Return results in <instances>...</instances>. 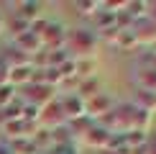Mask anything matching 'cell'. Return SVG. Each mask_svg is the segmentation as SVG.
<instances>
[{"instance_id": "cell-17", "label": "cell", "mask_w": 156, "mask_h": 154, "mask_svg": "<svg viewBox=\"0 0 156 154\" xmlns=\"http://www.w3.org/2000/svg\"><path fill=\"white\" fill-rule=\"evenodd\" d=\"M128 154H146V152H138V149H133V152H128Z\"/></svg>"}, {"instance_id": "cell-10", "label": "cell", "mask_w": 156, "mask_h": 154, "mask_svg": "<svg viewBox=\"0 0 156 154\" xmlns=\"http://www.w3.org/2000/svg\"><path fill=\"white\" fill-rule=\"evenodd\" d=\"M16 16L23 18L26 23H34V21H38V16H41V3H34V0H28V3H16Z\"/></svg>"}, {"instance_id": "cell-3", "label": "cell", "mask_w": 156, "mask_h": 154, "mask_svg": "<svg viewBox=\"0 0 156 154\" xmlns=\"http://www.w3.org/2000/svg\"><path fill=\"white\" fill-rule=\"evenodd\" d=\"M41 46L44 51H56V49H64V44H67V28H64L62 23H54L49 21L46 28L41 31Z\"/></svg>"}, {"instance_id": "cell-9", "label": "cell", "mask_w": 156, "mask_h": 154, "mask_svg": "<svg viewBox=\"0 0 156 154\" xmlns=\"http://www.w3.org/2000/svg\"><path fill=\"white\" fill-rule=\"evenodd\" d=\"M34 80V67L31 64H23V67H13L8 69V85H28Z\"/></svg>"}, {"instance_id": "cell-12", "label": "cell", "mask_w": 156, "mask_h": 154, "mask_svg": "<svg viewBox=\"0 0 156 154\" xmlns=\"http://www.w3.org/2000/svg\"><path fill=\"white\" fill-rule=\"evenodd\" d=\"M113 44H115L118 49H133L138 41H136V34H133L131 28H118V36H115Z\"/></svg>"}, {"instance_id": "cell-4", "label": "cell", "mask_w": 156, "mask_h": 154, "mask_svg": "<svg viewBox=\"0 0 156 154\" xmlns=\"http://www.w3.org/2000/svg\"><path fill=\"white\" fill-rule=\"evenodd\" d=\"M38 123L54 128V131H56L62 123H67V118H64V111H62V103H59V100H51L49 105H44L41 111H38Z\"/></svg>"}, {"instance_id": "cell-5", "label": "cell", "mask_w": 156, "mask_h": 154, "mask_svg": "<svg viewBox=\"0 0 156 154\" xmlns=\"http://www.w3.org/2000/svg\"><path fill=\"white\" fill-rule=\"evenodd\" d=\"M113 111V103H110L108 95H102V93H97L92 95L90 100H84V116H92V118H105V116Z\"/></svg>"}, {"instance_id": "cell-2", "label": "cell", "mask_w": 156, "mask_h": 154, "mask_svg": "<svg viewBox=\"0 0 156 154\" xmlns=\"http://www.w3.org/2000/svg\"><path fill=\"white\" fill-rule=\"evenodd\" d=\"M54 100V87L49 85H41V82H28L26 85V93H23V105H31L36 111H41L44 105Z\"/></svg>"}, {"instance_id": "cell-13", "label": "cell", "mask_w": 156, "mask_h": 154, "mask_svg": "<svg viewBox=\"0 0 156 154\" xmlns=\"http://www.w3.org/2000/svg\"><path fill=\"white\" fill-rule=\"evenodd\" d=\"M16 100H18L16 87H13V85H0V111H5V108L13 105Z\"/></svg>"}, {"instance_id": "cell-8", "label": "cell", "mask_w": 156, "mask_h": 154, "mask_svg": "<svg viewBox=\"0 0 156 154\" xmlns=\"http://www.w3.org/2000/svg\"><path fill=\"white\" fill-rule=\"evenodd\" d=\"M13 46H16L18 51H23L26 57H36L38 51H44V46H41V38H38L34 31H26V34H21L18 38H13Z\"/></svg>"}, {"instance_id": "cell-11", "label": "cell", "mask_w": 156, "mask_h": 154, "mask_svg": "<svg viewBox=\"0 0 156 154\" xmlns=\"http://www.w3.org/2000/svg\"><path fill=\"white\" fill-rule=\"evenodd\" d=\"M133 105L141 108V111H146V113L156 111V93H151V90H138V95H136Z\"/></svg>"}, {"instance_id": "cell-18", "label": "cell", "mask_w": 156, "mask_h": 154, "mask_svg": "<svg viewBox=\"0 0 156 154\" xmlns=\"http://www.w3.org/2000/svg\"><path fill=\"white\" fill-rule=\"evenodd\" d=\"M146 154H156V146H154V149H148V152H146Z\"/></svg>"}, {"instance_id": "cell-16", "label": "cell", "mask_w": 156, "mask_h": 154, "mask_svg": "<svg viewBox=\"0 0 156 154\" xmlns=\"http://www.w3.org/2000/svg\"><path fill=\"white\" fill-rule=\"evenodd\" d=\"M3 28H5V21H3V16H0V34H3Z\"/></svg>"}, {"instance_id": "cell-1", "label": "cell", "mask_w": 156, "mask_h": 154, "mask_svg": "<svg viewBox=\"0 0 156 154\" xmlns=\"http://www.w3.org/2000/svg\"><path fill=\"white\" fill-rule=\"evenodd\" d=\"M69 51H74L77 59H92V51L97 46V38L92 31L87 28H74V31H67V44H64Z\"/></svg>"}, {"instance_id": "cell-6", "label": "cell", "mask_w": 156, "mask_h": 154, "mask_svg": "<svg viewBox=\"0 0 156 154\" xmlns=\"http://www.w3.org/2000/svg\"><path fill=\"white\" fill-rule=\"evenodd\" d=\"M82 141L87 146H95V149H108L110 141H113V134L105 126H90L87 134H82Z\"/></svg>"}, {"instance_id": "cell-14", "label": "cell", "mask_w": 156, "mask_h": 154, "mask_svg": "<svg viewBox=\"0 0 156 154\" xmlns=\"http://www.w3.org/2000/svg\"><path fill=\"white\" fill-rule=\"evenodd\" d=\"M28 28H31V23H26L23 18H18V16H13L10 21H8V31H10V36H13V38H18L21 34H26Z\"/></svg>"}, {"instance_id": "cell-7", "label": "cell", "mask_w": 156, "mask_h": 154, "mask_svg": "<svg viewBox=\"0 0 156 154\" xmlns=\"http://www.w3.org/2000/svg\"><path fill=\"white\" fill-rule=\"evenodd\" d=\"M62 103V111H64V118L67 121H77V118H87L84 116V100L80 98L77 93H69L59 100Z\"/></svg>"}, {"instance_id": "cell-15", "label": "cell", "mask_w": 156, "mask_h": 154, "mask_svg": "<svg viewBox=\"0 0 156 154\" xmlns=\"http://www.w3.org/2000/svg\"><path fill=\"white\" fill-rule=\"evenodd\" d=\"M0 85H8V67L0 62Z\"/></svg>"}]
</instances>
